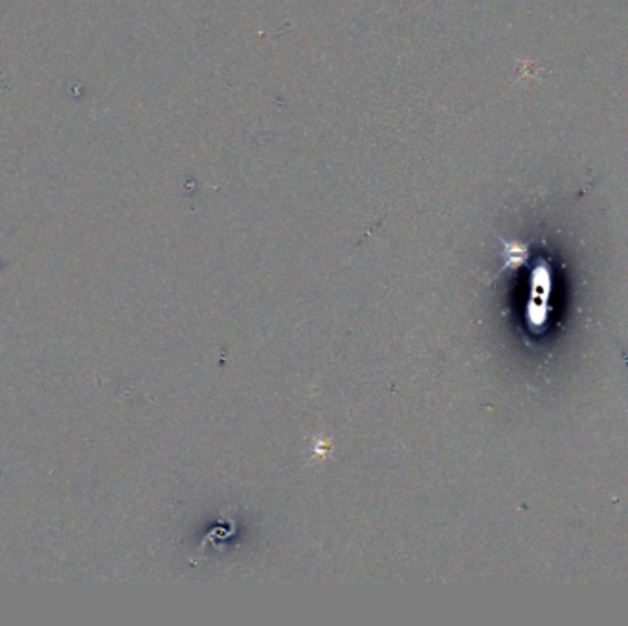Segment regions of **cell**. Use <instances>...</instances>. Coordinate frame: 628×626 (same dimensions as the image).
I'll list each match as a JSON object with an SVG mask.
<instances>
[{"instance_id": "obj_1", "label": "cell", "mask_w": 628, "mask_h": 626, "mask_svg": "<svg viewBox=\"0 0 628 626\" xmlns=\"http://www.w3.org/2000/svg\"><path fill=\"white\" fill-rule=\"evenodd\" d=\"M527 254L529 252H527V248L522 243H506V248H504L506 265L500 271V274L504 271H513V269H518L520 265H523L525 259H527Z\"/></svg>"}]
</instances>
